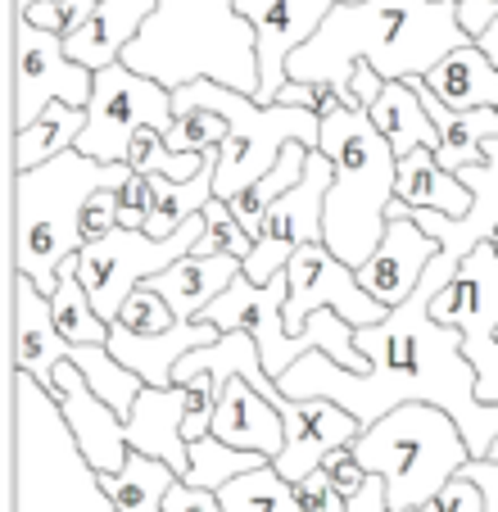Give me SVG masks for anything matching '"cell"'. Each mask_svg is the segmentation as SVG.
<instances>
[{"mask_svg": "<svg viewBox=\"0 0 498 512\" xmlns=\"http://www.w3.org/2000/svg\"><path fill=\"white\" fill-rule=\"evenodd\" d=\"M458 263L440 259L412 290V300L390 309L381 327L354 331V349L372 363L367 372H345L326 354H304L286 377L277 381L286 399H331L358 422L376 426L385 413L403 404H431L458 422L471 449V463L489 458L498 440V404L476 399V368L462 354V336L431 318V300L453 281Z\"/></svg>", "mask_w": 498, "mask_h": 512, "instance_id": "1", "label": "cell"}, {"mask_svg": "<svg viewBox=\"0 0 498 512\" xmlns=\"http://www.w3.org/2000/svg\"><path fill=\"white\" fill-rule=\"evenodd\" d=\"M471 46L453 0H363L336 5L317 37L290 59V82H322L349 105L358 64H372L385 82L426 78L440 59ZM354 109V105H349Z\"/></svg>", "mask_w": 498, "mask_h": 512, "instance_id": "2", "label": "cell"}, {"mask_svg": "<svg viewBox=\"0 0 498 512\" xmlns=\"http://www.w3.org/2000/svg\"><path fill=\"white\" fill-rule=\"evenodd\" d=\"M123 64L168 91L209 78L259 100V41L236 0H159Z\"/></svg>", "mask_w": 498, "mask_h": 512, "instance_id": "3", "label": "cell"}, {"mask_svg": "<svg viewBox=\"0 0 498 512\" xmlns=\"http://www.w3.org/2000/svg\"><path fill=\"white\" fill-rule=\"evenodd\" d=\"M127 182V164H100L82 150H68L32 173H14V272L50 300L64 263L82 250L87 200L96 191H123Z\"/></svg>", "mask_w": 498, "mask_h": 512, "instance_id": "4", "label": "cell"}, {"mask_svg": "<svg viewBox=\"0 0 498 512\" xmlns=\"http://www.w3.org/2000/svg\"><path fill=\"white\" fill-rule=\"evenodd\" d=\"M317 150L336 168V182L326 191V250L358 272L385 241L399 159L367 109H340L322 118Z\"/></svg>", "mask_w": 498, "mask_h": 512, "instance_id": "5", "label": "cell"}, {"mask_svg": "<svg viewBox=\"0 0 498 512\" xmlns=\"http://www.w3.org/2000/svg\"><path fill=\"white\" fill-rule=\"evenodd\" d=\"M349 449H354L367 476L385 481L390 512H412L431 503L471 463V449L462 440L458 422L431 404L394 408L376 426H367Z\"/></svg>", "mask_w": 498, "mask_h": 512, "instance_id": "6", "label": "cell"}, {"mask_svg": "<svg viewBox=\"0 0 498 512\" xmlns=\"http://www.w3.org/2000/svg\"><path fill=\"white\" fill-rule=\"evenodd\" d=\"M182 109H213L227 118V145H222V164H218V200H236L240 191H249L254 182L277 168L281 150L290 141L317 150L322 145V118L308 109H290V105H259L254 96L222 87V82H191V87L173 91V118Z\"/></svg>", "mask_w": 498, "mask_h": 512, "instance_id": "7", "label": "cell"}, {"mask_svg": "<svg viewBox=\"0 0 498 512\" xmlns=\"http://www.w3.org/2000/svg\"><path fill=\"white\" fill-rule=\"evenodd\" d=\"M200 241H204V213L200 218H186L182 232L163 236V241H154L150 232L118 227V232L105 236V241L82 245V250L73 254V263H77V277L87 286L91 304H96V313L114 327L123 304L132 300L136 290H141L150 277L168 272L173 263H182L186 254H195Z\"/></svg>", "mask_w": 498, "mask_h": 512, "instance_id": "8", "label": "cell"}, {"mask_svg": "<svg viewBox=\"0 0 498 512\" xmlns=\"http://www.w3.org/2000/svg\"><path fill=\"white\" fill-rule=\"evenodd\" d=\"M431 318L462 336V354L476 368V399L498 404V250L494 241L458 263L453 281L431 300Z\"/></svg>", "mask_w": 498, "mask_h": 512, "instance_id": "9", "label": "cell"}, {"mask_svg": "<svg viewBox=\"0 0 498 512\" xmlns=\"http://www.w3.org/2000/svg\"><path fill=\"white\" fill-rule=\"evenodd\" d=\"M173 127V91L159 87L154 78H141L127 64H114L96 73V91L87 105V132L77 136V150L100 164H127L136 132Z\"/></svg>", "mask_w": 498, "mask_h": 512, "instance_id": "10", "label": "cell"}, {"mask_svg": "<svg viewBox=\"0 0 498 512\" xmlns=\"http://www.w3.org/2000/svg\"><path fill=\"white\" fill-rule=\"evenodd\" d=\"M96 73L64 55V37L14 19V132L32 127L50 105L87 109Z\"/></svg>", "mask_w": 498, "mask_h": 512, "instance_id": "11", "label": "cell"}, {"mask_svg": "<svg viewBox=\"0 0 498 512\" xmlns=\"http://www.w3.org/2000/svg\"><path fill=\"white\" fill-rule=\"evenodd\" d=\"M331 182H336L331 159L322 150H313L304 182L268 209L263 236L254 241V254L245 259V277L254 286H268L272 277H281L304 245H326V191H331Z\"/></svg>", "mask_w": 498, "mask_h": 512, "instance_id": "12", "label": "cell"}, {"mask_svg": "<svg viewBox=\"0 0 498 512\" xmlns=\"http://www.w3.org/2000/svg\"><path fill=\"white\" fill-rule=\"evenodd\" d=\"M290 300H286V331L290 340L304 331V322L322 309H336L349 327H381L390 318L385 304H376L363 290L358 272L349 263H340L326 245H304V250L290 259Z\"/></svg>", "mask_w": 498, "mask_h": 512, "instance_id": "13", "label": "cell"}, {"mask_svg": "<svg viewBox=\"0 0 498 512\" xmlns=\"http://www.w3.org/2000/svg\"><path fill=\"white\" fill-rule=\"evenodd\" d=\"M340 0H236L259 41V105H277L290 82V59L317 37Z\"/></svg>", "mask_w": 498, "mask_h": 512, "instance_id": "14", "label": "cell"}, {"mask_svg": "<svg viewBox=\"0 0 498 512\" xmlns=\"http://www.w3.org/2000/svg\"><path fill=\"white\" fill-rule=\"evenodd\" d=\"M50 399H55L59 417H64L68 431H73V445H77V454H82V463L91 467V476L100 481V476L123 472L127 454H132V445H127V422L82 381V372H77L73 363H59L55 395Z\"/></svg>", "mask_w": 498, "mask_h": 512, "instance_id": "15", "label": "cell"}, {"mask_svg": "<svg viewBox=\"0 0 498 512\" xmlns=\"http://www.w3.org/2000/svg\"><path fill=\"white\" fill-rule=\"evenodd\" d=\"M286 449L277 454V472L290 485L308 481L313 472H322V463L340 449H349L363 435V422L354 413H345L331 399H286Z\"/></svg>", "mask_w": 498, "mask_h": 512, "instance_id": "16", "label": "cell"}, {"mask_svg": "<svg viewBox=\"0 0 498 512\" xmlns=\"http://www.w3.org/2000/svg\"><path fill=\"white\" fill-rule=\"evenodd\" d=\"M440 259V241L422 232V227L403 218V204H390V227H385V241L372 259L358 268V281L385 309H399L412 300V290L422 286V277L431 272V263Z\"/></svg>", "mask_w": 498, "mask_h": 512, "instance_id": "17", "label": "cell"}, {"mask_svg": "<svg viewBox=\"0 0 498 512\" xmlns=\"http://www.w3.org/2000/svg\"><path fill=\"white\" fill-rule=\"evenodd\" d=\"M462 186L471 191V213L467 218H444V213H431V209H408L403 204V218L422 227L431 241H440L444 259L462 263L467 254H476L480 245L494 241L498 232V141L485 145V164L476 168H462Z\"/></svg>", "mask_w": 498, "mask_h": 512, "instance_id": "18", "label": "cell"}, {"mask_svg": "<svg viewBox=\"0 0 498 512\" xmlns=\"http://www.w3.org/2000/svg\"><path fill=\"white\" fill-rule=\"evenodd\" d=\"M68 354H73V345L59 336L50 300L28 277H14V368H19V377L37 381V390L50 399L55 372L59 363H68Z\"/></svg>", "mask_w": 498, "mask_h": 512, "instance_id": "19", "label": "cell"}, {"mask_svg": "<svg viewBox=\"0 0 498 512\" xmlns=\"http://www.w3.org/2000/svg\"><path fill=\"white\" fill-rule=\"evenodd\" d=\"M218 340H222V331L209 327V322H177V327L159 331V336H136V331L114 322V331H109V354H114L123 368H132L145 386L168 390L177 363L204 345H218Z\"/></svg>", "mask_w": 498, "mask_h": 512, "instance_id": "20", "label": "cell"}, {"mask_svg": "<svg viewBox=\"0 0 498 512\" xmlns=\"http://www.w3.org/2000/svg\"><path fill=\"white\" fill-rule=\"evenodd\" d=\"M186 399L191 390L186 386H168L154 390L145 386L132 404V417H127V445L145 458H159L168 463L177 476L191 472V445H186Z\"/></svg>", "mask_w": 498, "mask_h": 512, "instance_id": "21", "label": "cell"}, {"mask_svg": "<svg viewBox=\"0 0 498 512\" xmlns=\"http://www.w3.org/2000/svg\"><path fill=\"white\" fill-rule=\"evenodd\" d=\"M213 435L231 449H245V454H259L268 463H277V454L286 449V413L272 399H263L245 377H231L222 386Z\"/></svg>", "mask_w": 498, "mask_h": 512, "instance_id": "22", "label": "cell"}, {"mask_svg": "<svg viewBox=\"0 0 498 512\" xmlns=\"http://www.w3.org/2000/svg\"><path fill=\"white\" fill-rule=\"evenodd\" d=\"M154 10H159V0H100L96 14L73 37H64V55L91 73H105V68L123 64L127 46L145 32Z\"/></svg>", "mask_w": 498, "mask_h": 512, "instance_id": "23", "label": "cell"}, {"mask_svg": "<svg viewBox=\"0 0 498 512\" xmlns=\"http://www.w3.org/2000/svg\"><path fill=\"white\" fill-rule=\"evenodd\" d=\"M240 277H245V263L231 259V254H213V259L186 254L182 263H173L168 272L150 277L145 286L159 290L163 300H168L177 322H200L204 313H209V304L218 300V295H227Z\"/></svg>", "mask_w": 498, "mask_h": 512, "instance_id": "24", "label": "cell"}, {"mask_svg": "<svg viewBox=\"0 0 498 512\" xmlns=\"http://www.w3.org/2000/svg\"><path fill=\"white\" fill-rule=\"evenodd\" d=\"M408 87L422 96L426 114H431L435 132H440V150H435V155H440V168L462 173V168L485 164V145L498 141V114L494 109H471V114H458V109H449L431 87H426V78H412Z\"/></svg>", "mask_w": 498, "mask_h": 512, "instance_id": "25", "label": "cell"}, {"mask_svg": "<svg viewBox=\"0 0 498 512\" xmlns=\"http://www.w3.org/2000/svg\"><path fill=\"white\" fill-rule=\"evenodd\" d=\"M426 87L449 109H458V114H471V109H494L498 114V64L476 41L453 50L449 59H440V64L426 73Z\"/></svg>", "mask_w": 498, "mask_h": 512, "instance_id": "26", "label": "cell"}, {"mask_svg": "<svg viewBox=\"0 0 498 512\" xmlns=\"http://www.w3.org/2000/svg\"><path fill=\"white\" fill-rule=\"evenodd\" d=\"M394 200L408 204V209L444 213V218H467L471 213V191L462 186L458 173L440 168V155H435V150H412L408 159H399Z\"/></svg>", "mask_w": 498, "mask_h": 512, "instance_id": "27", "label": "cell"}, {"mask_svg": "<svg viewBox=\"0 0 498 512\" xmlns=\"http://www.w3.org/2000/svg\"><path fill=\"white\" fill-rule=\"evenodd\" d=\"M367 114H372L376 132L390 141L394 159H408L412 150H440V132H435L422 96H417L408 82H385L381 100H376Z\"/></svg>", "mask_w": 498, "mask_h": 512, "instance_id": "28", "label": "cell"}, {"mask_svg": "<svg viewBox=\"0 0 498 512\" xmlns=\"http://www.w3.org/2000/svg\"><path fill=\"white\" fill-rule=\"evenodd\" d=\"M177 481H182V476H177L168 463L145 458L132 449L123 472L100 476L96 485L105 490V499L114 503V512H163V503H168V494H173Z\"/></svg>", "mask_w": 498, "mask_h": 512, "instance_id": "29", "label": "cell"}, {"mask_svg": "<svg viewBox=\"0 0 498 512\" xmlns=\"http://www.w3.org/2000/svg\"><path fill=\"white\" fill-rule=\"evenodd\" d=\"M82 132H87V109L50 105L32 127L14 132V173H32V168L77 150V136Z\"/></svg>", "mask_w": 498, "mask_h": 512, "instance_id": "30", "label": "cell"}, {"mask_svg": "<svg viewBox=\"0 0 498 512\" xmlns=\"http://www.w3.org/2000/svg\"><path fill=\"white\" fill-rule=\"evenodd\" d=\"M68 363L82 372V381H87V386L96 390V395L105 399V404L114 408L123 422L132 417V404H136V395L145 390V381L136 377L132 368H123V363L109 354V345H73Z\"/></svg>", "mask_w": 498, "mask_h": 512, "instance_id": "31", "label": "cell"}, {"mask_svg": "<svg viewBox=\"0 0 498 512\" xmlns=\"http://www.w3.org/2000/svg\"><path fill=\"white\" fill-rule=\"evenodd\" d=\"M50 309H55V327L68 345H109V322L96 313L87 286L77 277V263L68 259L64 272H59V290L50 295Z\"/></svg>", "mask_w": 498, "mask_h": 512, "instance_id": "32", "label": "cell"}, {"mask_svg": "<svg viewBox=\"0 0 498 512\" xmlns=\"http://www.w3.org/2000/svg\"><path fill=\"white\" fill-rule=\"evenodd\" d=\"M259 467H268V458L222 445L218 435H204V440H191V472H186L182 481L191 485V490L218 494V490H227L231 481H240L245 472H259Z\"/></svg>", "mask_w": 498, "mask_h": 512, "instance_id": "33", "label": "cell"}, {"mask_svg": "<svg viewBox=\"0 0 498 512\" xmlns=\"http://www.w3.org/2000/svg\"><path fill=\"white\" fill-rule=\"evenodd\" d=\"M218 503L222 512H304L295 499V485L272 463L259 467V472H245L227 490H218Z\"/></svg>", "mask_w": 498, "mask_h": 512, "instance_id": "34", "label": "cell"}, {"mask_svg": "<svg viewBox=\"0 0 498 512\" xmlns=\"http://www.w3.org/2000/svg\"><path fill=\"white\" fill-rule=\"evenodd\" d=\"M127 168L145 177H168V182H191L204 168V155H177L168 145V132H154V127H141L127 150Z\"/></svg>", "mask_w": 498, "mask_h": 512, "instance_id": "35", "label": "cell"}, {"mask_svg": "<svg viewBox=\"0 0 498 512\" xmlns=\"http://www.w3.org/2000/svg\"><path fill=\"white\" fill-rule=\"evenodd\" d=\"M227 118L213 114V109H182L168 127V145L177 155H209V150H222L227 145Z\"/></svg>", "mask_w": 498, "mask_h": 512, "instance_id": "36", "label": "cell"}, {"mask_svg": "<svg viewBox=\"0 0 498 512\" xmlns=\"http://www.w3.org/2000/svg\"><path fill=\"white\" fill-rule=\"evenodd\" d=\"M195 254H200V259L231 254V259H240V263L254 254V236L236 223V213H231L227 200H213L209 209H204V241L195 245Z\"/></svg>", "mask_w": 498, "mask_h": 512, "instance_id": "37", "label": "cell"}, {"mask_svg": "<svg viewBox=\"0 0 498 512\" xmlns=\"http://www.w3.org/2000/svg\"><path fill=\"white\" fill-rule=\"evenodd\" d=\"M96 5L100 0H37V5L19 10L14 19L32 23V28H41V32H55V37H73V32L96 14Z\"/></svg>", "mask_w": 498, "mask_h": 512, "instance_id": "38", "label": "cell"}, {"mask_svg": "<svg viewBox=\"0 0 498 512\" xmlns=\"http://www.w3.org/2000/svg\"><path fill=\"white\" fill-rule=\"evenodd\" d=\"M118 327L136 331V336H159V331L177 327V313L168 309V300H163L159 290L141 286L132 300L123 304V313H118Z\"/></svg>", "mask_w": 498, "mask_h": 512, "instance_id": "39", "label": "cell"}, {"mask_svg": "<svg viewBox=\"0 0 498 512\" xmlns=\"http://www.w3.org/2000/svg\"><path fill=\"white\" fill-rule=\"evenodd\" d=\"M277 105L308 109V114H317V118H331V114H340V109H349L345 100H340V91L322 87V82H286V91L277 96Z\"/></svg>", "mask_w": 498, "mask_h": 512, "instance_id": "40", "label": "cell"}, {"mask_svg": "<svg viewBox=\"0 0 498 512\" xmlns=\"http://www.w3.org/2000/svg\"><path fill=\"white\" fill-rule=\"evenodd\" d=\"M123 204H118V191H96L87 200V209H82V245L91 241H105V236H114L118 227H123Z\"/></svg>", "mask_w": 498, "mask_h": 512, "instance_id": "41", "label": "cell"}, {"mask_svg": "<svg viewBox=\"0 0 498 512\" xmlns=\"http://www.w3.org/2000/svg\"><path fill=\"white\" fill-rule=\"evenodd\" d=\"M322 472H326V481H331V490H336L345 503L358 499V494L367 490V481H372V476L363 472V463L354 458V449H340V454H331L322 463Z\"/></svg>", "mask_w": 498, "mask_h": 512, "instance_id": "42", "label": "cell"}, {"mask_svg": "<svg viewBox=\"0 0 498 512\" xmlns=\"http://www.w3.org/2000/svg\"><path fill=\"white\" fill-rule=\"evenodd\" d=\"M118 204H123V227H132V232H145V223H150L154 213V177L145 173H132V182L118 191Z\"/></svg>", "mask_w": 498, "mask_h": 512, "instance_id": "43", "label": "cell"}, {"mask_svg": "<svg viewBox=\"0 0 498 512\" xmlns=\"http://www.w3.org/2000/svg\"><path fill=\"white\" fill-rule=\"evenodd\" d=\"M412 512H485V494H480V485L471 476H458L431 503H422V508H412Z\"/></svg>", "mask_w": 498, "mask_h": 512, "instance_id": "44", "label": "cell"}, {"mask_svg": "<svg viewBox=\"0 0 498 512\" xmlns=\"http://www.w3.org/2000/svg\"><path fill=\"white\" fill-rule=\"evenodd\" d=\"M295 499H299V508H304V512H349V503L331 490L326 472H313L308 481H299L295 485Z\"/></svg>", "mask_w": 498, "mask_h": 512, "instance_id": "45", "label": "cell"}, {"mask_svg": "<svg viewBox=\"0 0 498 512\" xmlns=\"http://www.w3.org/2000/svg\"><path fill=\"white\" fill-rule=\"evenodd\" d=\"M458 23H462V32H467L471 41H480L498 23V0H462Z\"/></svg>", "mask_w": 498, "mask_h": 512, "instance_id": "46", "label": "cell"}, {"mask_svg": "<svg viewBox=\"0 0 498 512\" xmlns=\"http://www.w3.org/2000/svg\"><path fill=\"white\" fill-rule=\"evenodd\" d=\"M163 512H222V503H218V494L191 490L186 481H177L173 494H168V503H163Z\"/></svg>", "mask_w": 498, "mask_h": 512, "instance_id": "47", "label": "cell"}, {"mask_svg": "<svg viewBox=\"0 0 498 512\" xmlns=\"http://www.w3.org/2000/svg\"><path fill=\"white\" fill-rule=\"evenodd\" d=\"M471 481L480 485V494H485V512H498V463H489V458H476V463H467Z\"/></svg>", "mask_w": 498, "mask_h": 512, "instance_id": "48", "label": "cell"}, {"mask_svg": "<svg viewBox=\"0 0 498 512\" xmlns=\"http://www.w3.org/2000/svg\"><path fill=\"white\" fill-rule=\"evenodd\" d=\"M476 46H480V50H485V55H489V59H494V64H498V23H494V28H489V32H485V37H480V41H476Z\"/></svg>", "mask_w": 498, "mask_h": 512, "instance_id": "49", "label": "cell"}, {"mask_svg": "<svg viewBox=\"0 0 498 512\" xmlns=\"http://www.w3.org/2000/svg\"><path fill=\"white\" fill-rule=\"evenodd\" d=\"M489 463H498V440H494V449H489Z\"/></svg>", "mask_w": 498, "mask_h": 512, "instance_id": "50", "label": "cell"}, {"mask_svg": "<svg viewBox=\"0 0 498 512\" xmlns=\"http://www.w3.org/2000/svg\"><path fill=\"white\" fill-rule=\"evenodd\" d=\"M340 5H363V0H340Z\"/></svg>", "mask_w": 498, "mask_h": 512, "instance_id": "51", "label": "cell"}, {"mask_svg": "<svg viewBox=\"0 0 498 512\" xmlns=\"http://www.w3.org/2000/svg\"><path fill=\"white\" fill-rule=\"evenodd\" d=\"M494 250H498V232H494Z\"/></svg>", "mask_w": 498, "mask_h": 512, "instance_id": "52", "label": "cell"}, {"mask_svg": "<svg viewBox=\"0 0 498 512\" xmlns=\"http://www.w3.org/2000/svg\"><path fill=\"white\" fill-rule=\"evenodd\" d=\"M453 5H462V0H453Z\"/></svg>", "mask_w": 498, "mask_h": 512, "instance_id": "53", "label": "cell"}]
</instances>
